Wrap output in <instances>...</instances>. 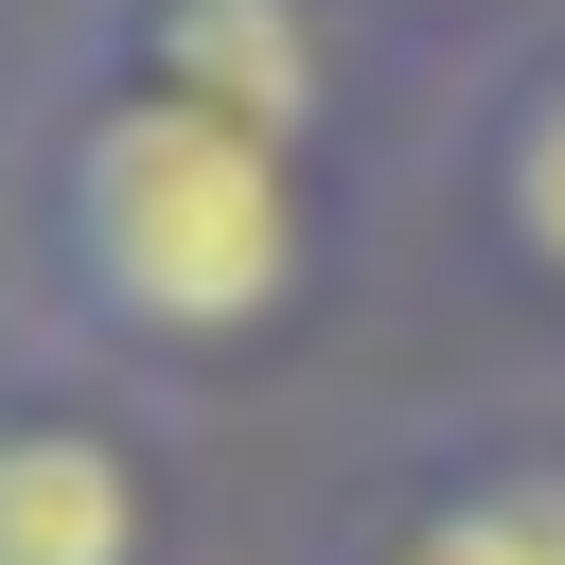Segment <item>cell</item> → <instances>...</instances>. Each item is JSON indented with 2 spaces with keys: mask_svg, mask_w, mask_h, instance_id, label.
I'll return each instance as SVG.
<instances>
[{
  "mask_svg": "<svg viewBox=\"0 0 565 565\" xmlns=\"http://www.w3.org/2000/svg\"><path fill=\"white\" fill-rule=\"evenodd\" d=\"M371 177L282 159L106 53H35L0 106V335L106 388H282L371 282Z\"/></svg>",
  "mask_w": 565,
  "mask_h": 565,
  "instance_id": "6da1fadb",
  "label": "cell"
},
{
  "mask_svg": "<svg viewBox=\"0 0 565 565\" xmlns=\"http://www.w3.org/2000/svg\"><path fill=\"white\" fill-rule=\"evenodd\" d=\"M0 565H177L159 406L35 335H0Z\"/></svg>",
  "mask_w": 565,
  "mask_h": 565,
  "instance_id": "3957f363",
  "label": "cell"
},
{
  "mask_svg": "<svg viewBox=\"0 0 565 565\" xmlns=\"http://www.w3.org/2000/svg\"><path fill=\"white\" fill-rule=\"evenodd\" d=\"M300 565H565V424L530 406H441L335 477Z\"/></svg>",
  "mask_w": 565,
  "mask_h": 565,
  "instance_id": "277c9868",
  "label": "cell"
},
{
  "mask_svg": "<svg viewBox=\"0 0 565 565\" xmlns=\"http://www.w3.org/2000/svg\"><path fill=\"white\" fill-rule=\"evenodd\" d=\"M424 159H441L459 265H477L512 318H547V335H565V18H547V35H512L494 71H459Z\"/></svg>",
  "mask_w": 565,
  "mask_h": 565,
  "instance_id": "5b68a950",
  "label": "cell"
},
{
  "mask_svg": "<svg viewBox=\"0 0 565 565\" xmlns=\"http://www.w3.org/2000/svg\"><path fill=\"white\" fill-rule=\"evenodd\" d=\"M0 18H71V0H0Z\"/></svg>",
  "mask_w": 565,
  "mask_h": 565,
  "instance_id": "52a82bcc",
  "label": "cell"
},
{
  "mask_svg": "<svg viewBox=\"0 0 565 565\" xmlns=\"http://www.w3.org/2000/svg\"><path fill=\"white\" fill-rule=\"evenodd\" d=\"M53 53H106V71H141V88H177V106L247 124V141H282V159L371 177V194L441 141V88L353 0H71Z\"/></svg>",
  "mask_w": 565,
  "mask_h": 565,
  "instance_id": "7a4b0ae2",
  "label": "cell"
},
{
  "mask_svg": "<svg viewBox=\"0 0 565 565\" xmlns=\"http://www.w3.org/2000/svg\"><path fill=\"white\" fill-rule=\"evenodd\" d=\"M353 18H371V35H388L424 88H459V71H494L512 35H547L565 0H353Z\"/></svg>",
  "mask_w": 565,
  "mask_h": 565,
  "instance_id": "8992f818",
  "label": "cell"
}]
</instances>
